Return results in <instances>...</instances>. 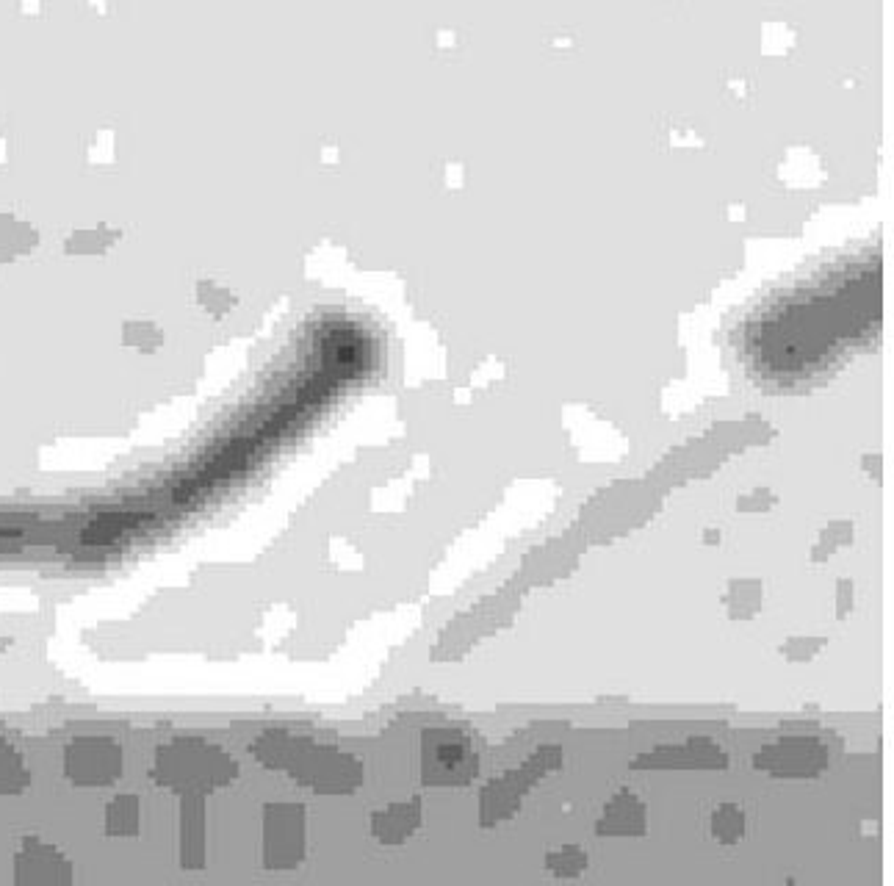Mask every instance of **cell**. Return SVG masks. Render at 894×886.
<instances>
[{"instance_id": "cell-10", "label": "cell", "mask_w": 894, "mask_h": 886, "mask_svg": "<svg viewBox=\"0 0 894 886\" xmlns=\"http://www.w3.org/2000/svg\"><path fill=\"white\" fill-rule=\"evenodd\" d=\"M305 748H308L305 740L288 737L283 731H275V734H266V737H261L255 743V756L269 767H291Z\"/></svg>"}, {"instance_id": "cell-9", "label": "cell", "mask_w": 894, "mask_h": 886, "mask_svg": "<svg viewBox=\"0 0 894 886\" xmlns=\"http://www.w3.org/2000/svg\"><path fill=\"white\" fill-rule=\"evenodd\" d=\"M421 817V809H418L416 801L410 803H394V806H388V809H382L380 815H374V834L382 839V842H402L407 839L413 831L418 828V820Z\"/></svg>"}, {"instance_id": "cell-2", "label": "cell", "mask_w": 894, "mask_h": 886, "mask_svg": "<svg viewBox=\"0 0 894 886\" xmlns=\"http://www.w3.org/2000/svg\"><path fill=\"white\" fill-rule=\"evenodd\" d=\"M64 773L78 787H106L120 779L122 751L108 737H81L64 754Z\"/></svg>"}, {"instance_id": "cell-4", "label": "cell", "mask_w": 894, "mask_h": 886, "mask_svg": "<svg viewBox=\"0 0 894 886\" xmlns=\"http://www.w3.org/2000/svg\"><path fill=\"white\" fill-rule=\"evenodd\" d=\"M14 881L31 886L70 884L72 867L56 845L42 839H25L14 856Z\"/></svg>"}, {"instance_id": "cell-8", "label": "cell", "mask_w": 894, "mask_h": 886, "mask_svg": "<svg viewBox=\"0 0 894 886\" xmlns=\"http://www.w3.org/2000/svg\"><path fill=\"white\" fill-rule=\"evenodd\" d=\"M645 828V809L643 803L637 801L634 795L623 792V795H615L609 806L604 809V817L598 823V831L607 834V837H637L643 834Z\"/></svg>"}, {"instance_id": "cell-11", "label": "cell", "mask_w": 894, "mask_h": 886, "mask_svg": "<svg viewBox=\"0 0 894 886\" xmlns=\"http://www.w3.org/2000/svg\"><path fill=\"white\" fill-rule=\"evenodd\" d=\"M28 781H31V773L25 767L23 756L17 754V748L12 743H6L0 737V798L25 792Z\"/></svg>"}, {"instance_id": "cell-6", "label": "cell", "mask_w": 894, "mask_h": 886, "mask_svg": "<svg viewBox=\"0 0 894 886\" xmlns=\"http://www.w3.org/2000/svg\"><path fill=\"white\" fill-rule=\"evenodd\" d=\"M756 765L773 776H814L825 767V748L817 740H781L764 748Z\"/></svg>"}, {"instance_id": "cell-7", "label": "cell", "mask_w": 894, "mask_h": 886, "mask_svg": "<svg viewBox=\"0 0 894 886\" xmlns=\"http://www.w3.org/2000/svg\"><path fill=\"white\" fill-rule=\"evenodd\" d=\"M474 756L465 748L460 737L441 734L438 748L427 754V773H441V781H465L471 779Z\"/></svg>"}, {"instance_id": "cell-5", "label": "cell", "mask_w": 894, "mask_h": 886, "mask_svg": "<svg viewBox=\"0 0 894 886\" xmlns=\"http://www.w3.org/2000/svg\"><path fill=\"white\" fill-rule=\"evenodd\" d=\"M263 853L272 867H291L302 856V809L299 806H269Z\"/></svg>"}, {"instance_id": "cell-14", "label": "cell", "mask_w": 894, "mask_h": 886, "mask_svg": "<svg viewBox=\"0 0 894 886\" xmlns=\"http://www.w3.org/2000/svg\"><path fill=\"white\" fill-rule=\"evenodd\" d=\"M546 864H549L551 873L560 875V878H576L587 867V856L582 848L565 845V848H557L554 853H549Z\"/></svg>"}, {"instance_id": "cell-12", "label": "cell", "mask_w": 894, "mask_h": 886, "mask_svg": "<svg viewBox=\"0 0 894 886\" xmlns=\"http://www.w3.org/2000/svg\"><path fill=\"white\" fill-rule=\"evenodd\" d=\"M139 801L133 795H117L106 806V831L111 837H133L139 831Z\"/></svg>"}, {"instance_id": "cell-13", "label": "cell", "mask_w": 894, "mask_h": 886, "mask_svg": "<svg viewBox=\"0 0 894 886\" xmlns=\"http://www.w3.org/2000/svg\"><path fill=\"white\" fill-rule=\"evenodd\" d=\"M712 834H715L717 842H723V845L740 842L742 834H745V815H742L740 806L723 803L715 815H712Z\"/></svg>"}, {"instance_id": "cell-1", "label": "cell", "mask_w": 894, "mask_h": 886, "mask_svg": "<svg viewBox=\"0 0 894 886\" xmlns=\"http://www.w3.org/2000/svg\"><path fill=\"white\" fill-rule=\"evenodd\" d=\"M239 765L225 748L205 743L197 737H180L172 740L155 754L153 776L155 784L164 790L183 795V798H203L211 792L222 790L236 779Z\"/></svg>"}, {"instance_id": "cell-3", "label": "cell", "mask_w": 894, "mask_h": 886, "mask_svg": "<svg viewBox=\"0 0 894 886\" xmlns=\"http://www.w3.org/2000/svg\"><path fill=\"white\" fill-rule=\"evenodd\" d=\"M288 770H294L302 784H308L316 792H330V795L352 792L360 784V765L355 759L338 754V751L316 748L310 743Z\"/></svg>"}]
</instances>
